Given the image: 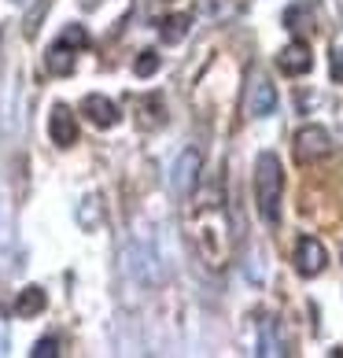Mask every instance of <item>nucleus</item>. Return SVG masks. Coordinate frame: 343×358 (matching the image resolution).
Segmentation results:
<instances>
[{
	"label": "nucleus",
	"mask_w": 343,
	"mask_h": 358,
	"mask_svg": "<svg viewBox=\"0 0 343 358\" xmlns=\"http://www.w3.org/2000/svg\"><path fill=\"white\" fill-rule=\"evenodd\" d=\"M126 270L133 273L140 285H159V277H163L159 259H155V251L148 244H129L126 248Z\"/></svg>",
	"instance_id": "nucleus-5"
},
{
	"label": "nucleus",
	"mask_w": 343,
	"mask_h": 358,
	"mask_svg": "<svg viewBox=\"0 0 343 358\" xmlns=\"http://www.w3.org/2000/svg\"><path fill=\"white\" fill-rule=\"evenodd\" d=\"M255 203H258V215L266 225L281 222V200H284V166L273 152H258L255 159Z\"/></svg>",
	"instance_id": "nucleus-2"
},
{
	"label": "nucleus",
	"mask_w": 343,
	"mask_h": 358,
	"mask_svg": "<svg viewBox=\"0 0 343 358\" xmlns=\"http://www.w3.org/2000/svg\"><path fill=\"white\" fill-rule=\"evenodd\" d=\"M277 67H281L284 78H302L310 67H314V56H310V45L302 41V37H295L292 45H284L281 52H277Z\"/></svg>",
	"instance_id": "nucleus-9"
},
{
	"label": "nucleus",
	"mask_w": 343,
	"mask_h": 358,
	"mask_svg": "<svg viewBox=\"0 0 343 358\" xmlns=\"http://www.w3.org/2000/svg\"><path fill=\"white\" fill-rule=\"evenodd\" d=\"M258 336H255V355H284V340L277 333V317L262 314L258 317Z\"/></svg>",
	"instance_id": "nucleus-13"
},
{
	"label": "nucleus",
	"mask_w": 343,
	"mask_h": 358,
	"mask_svg": "<svg viewBox=\"0 0 343 358\" xmlns=\"http://www.w3.org/2000/svg\"><path fill=\"white\" fill-rule=\"evenodd\" d=\"M82 115H85L96 129H115L118 122H122V111H118V103L108 100L103 92H89V96L82 100Z\"/></svg>",
	"instance_id": "nucleus-7"
},
{
	"label": "nucleus",
	"mask_w": 343,
	"mask_h": 358,
	"mask_svg": "<svg viewBox=\"0 0 343 358\" xmlns=\"http://www.w3.org/2000/svg\"><path fill=\"white\" fill-rule=\"evenodd\" d=\"M0 355H8V325H4V317H0Z\"/></svg>",
	"instance_id": "nucleus-22"
},
{
	"label": "nucleus",
	"mask_w": 343,
	"mask_h": 358,
	"mask_svg": "<svg viewBox=\"0 0 343 358\" xmlns=\"http://www.w3.org/2000/svg\"><path fill=\"white\" fill-rule=\"evenodd\" d=\"M200 170H203V155H200V148L189 144V148L174 159V166H170V192H174L177 200H189L196 192V185H200Z\"/></svg>",
	"instance_id": "nucleus-3"
},
{
	"label": "nucleus",
	"mask_w": 343,
	"mask_h": 358,
	"mask_svg": "<svg viewBox=\"0 0 343 358\" xmlns=\"http://www.w3.org/2000/svg\"><path fill=\"white\" fill-rule=\"evenodd\" d=\"M328 74H333V82L343 85V45H336L333 56H328Z\"/></svg>",
	"instance_id": "nucleus-21"
},
{
	"label": "nucleus",
	"mask_w": 343,
	"mask_h": 358,
	"mask_svg": "<svg viewBox=\"0 0 343 358\" xmlns=\"http://www.w3.org/2000/svg\"><path fill=\"white\" fill-rule=\"evenodd\" d=\"M45 307H48V296H45V288H37V285H26L15 296V314L19 317H37Z\"/></svg>",
	"instance_id": "nucleus-14"
},
{
	"label": "nucleus",
	"mask_w": 343,
	"mask_h": 358,
	"mask_svg": "<svg viewBox=\"0 0 343 358\" xmlns=\"http://www.w3.org/2000/svg\"><path fill=\"white\" fill-rule=\"evenodd\" d=\"M30 355H34V358H56V355H59V340H56V336H45V340H37Z\"/></svg>",
	"instance_id": "nucleus-20"
},
{
	"label": "nucleus",
	"mask_w": 343,
	"mask_h": 358,
	"mask_svg": "<svg viewBox=\"0 0 343 358\" xmlns=\"http://www.w3.org/2000/svg\"><path fill=\"white\" fill-rule=\"evenodd\" d=\"M277 111V89L266 74H251L247 85V115L251 118H270Z\"/></svg>",
	"instance_id": "nucleus-6"
},
{
	"label": "nucleus",
	"mask_w": 343,
	"mask_h": 358,
	"mask_svg": "<svg viewBox=\"0 0 343 358\" xmlns=\"http://www.w3.org/2000/svg\"><path fill=\"white\" fill-rule=\"evenodd\" d=\"M189 26H192V15H166L159 22V37L166 45H177V41L189 37Z\"/></svg>",
	"instance_id": "nucleus-17"
},
{
	"label": "nucleus",
	"mask_w": 343,
	"mask_h": 358,
	"mask_svg": "<svg viewBox=\"0 0 343 358\" xmlns=\"http://www.w3.org/2000/svg\"><path fill=\"white\" fill-rule=\"evenodd\" d=\"M333 152H336V144H333L325 126H302L295 134V159L299 163H321Z\"/></svg>",
	"instance_id": "nucleus-4"
},
{
	"label": "nucleus",
	"mask_w": 343,
	"mask_h": 358,
	"mask_svg": "<svg viewBox=\"0 0 343 358\" xmlns=\"http://www.w3.org/2000/svg\"><path fill=\"white\" fill-rule=\"evenodd\" d=\"M59 41L71 45L74 52H82V48H89V34H85V26H67V30L59 34Z\"/></svg>",
	"instance_id": "nucleus-18"
},
{
	"label": "nucleus",
	"mask_w": 343,
	"mask_h": 358,
	"mask_svg": "<svg viewBox=\"0 0 343 358\" xmlns=\"http://www.w3.org/2000/svg\"><path fill=\"white\" fill-rule=\"evenodd\" d=\"M133 71H137V78H152L155 71H159V56H155V52H140V59L133 63Z\"/></svg>",
	"instance_id": "nucleus-19"
},
{
	"label": "nucleus",
	"mask_w": 343,
	"mask_h": 358,
	"mask_svg": "<svg viewBox=\"0 0 343 358\" xmlns=\"http://www.w3.org/2000/svg\"><path fill=\"white\" fill-rule=\"evenodd\" d=\"M74 56H78V52H74L71 45L56 41V45L48 48V56H45V67H48V74H59V78H67V74L74 71Z\"/></svg>",
	"instance_id": "nucleus-15"
},
{
	"label": "nucleus",
	"mask_w": 343,
	"mask_h": 358,
	"mask_svg": "<svg viewBox=\"0 0 343 358\" xmlns=\"http://www.w3.org/2000/svg\"><path fill=\"white\" fill-rule=\"evenodd\" d=\"M192 241L196 251L203 255V262L210 270H221L229 259V210L221 200V181H210L207 189H200L196 196V210H192Z\"/></svg>",
	"instance_id": "nucleus-1"
},
{
	"label": "nucleus",
	"mask_w": 343,
	"mask_h": 358,
	"mask_svg": "<svg viewBox=\"0 0 343 358\" xmlns=\"http://www.w3.org/2000/svg\"><path fill=\"white\" fill-rule=\"evenodd\" d=\"M48 137L56 148H71V144H78V118L74 111L67 108V103H56L48 115Z\"/></svg>",
	"instance_id": "nucleus-10"
},
{
	"label": "nucleus",
	"mask_w": 343,
	"mask_h": 358,
	"mask_svg": "<svg viewBox=\"0 0 343 358\" xmlns=\"http://www.w3.org/2000/svg\"><path fill=\"white\" fill-rule=\"evenodd\" d=\"M11 251H15V218H11L8 192H4V185H0V273H8Z\"/></svg>",
	"instance_id": "nucleus-11"
},
{
	"label": "nucleus",
	"mask_w": 343,
	"mask_h": 358,
	"mask_svg": "<svg viewBox=\"0 0 343 358\" xmlns=\"http://www.w3.org/2000/svg\"><path fill=\"white\" fill-rule=\"evenodd\" d=\"M284 26L292 30L295 37H302V34H310L314 30V8L310 4H292V8H284Z\"/></svg>",
	"instance_id": "nucleus-16"
},
{
	"label": "nucleus",
	"mask_w": 343,
	"mask_h": 358,
	"mask_svg": "<svg viewBox=\"0 0 343 358\" xmlns=\"http://www.w3.org/2000/svg\"><path fill=\"white\" fill-rule=\"evenodd\" d=\"M325 266H328L325 244L318 241V236H302V241L295 244V270L302 277H318V273H325Z\"/></svg>",
	"instance_id": "nucleus-8"
},
{
	"label": "nucleus",
	"mask_w": 343,
	"mask_h": 358,
	"mask_svg": "<svg viewBox=\"0 0 343 358\" xmlns=\"http://www.w3.org/2000/svg\"><path fill=\"white\" fill-rule=\"evenodd\" d=\"M137 126L140 129H159L166 126V100L159 92H148V96L137 100Z\"/></svg>",
	"instance_id": "nucleus-12"
}]
</instances>
